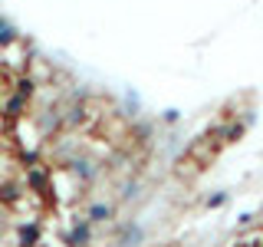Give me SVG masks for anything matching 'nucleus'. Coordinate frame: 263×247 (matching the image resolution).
<instances>
[{
	"label": "nucleus",
	"instance_id": "1",
	"mask_svg": "<svg viewBox=\"0 0 263 247\" xmlns=\"http://www.w3.org/2000/svg\"><path fill=\"white\" fill-rule=\"evenodd\" d=\"M10 40H13V27L0 20V43H10Z\"/></svg>",
	"mask_w": 263,
	"mask_h": 247
},
{
	"label": "nucleus",
	"instance_id": "2",
	"mask_svg": "<svg viewBox=\"0 0 263 247\" xmlns=\"http://www.w3.org/2000/svg\"><path fill=\"white\" fill-rule=\"evenodd\" d=\"M69 241H89V227H86V224H79V227L69 234Z\"/></svg>",
	"mask_w": 263,
	"mask_h": 247
},
{
	"label": "nucleus",
	"instance_id": "3",
	"mask_svg": "<svg viewBox=\"0 0 263 247\" xmlns=\"http://www.w3.org/2000/svg\"><path fill=\"white\" fill-rule=\"evenodd\" d=\"M20 237H23V241H36V237H40V231L33 227V224H27V227H20Z\"/></svg>",
	"mask_w": 263,
	"mask_h": 247
},
{
	"label": "nucleus",
	"instance_id": "4",
	"mask_svg": "<svg viewBox=\"0 0 263 247\" xmlns=\"http://www.w3.org/2000/svg\"><path fill=\"white\" fill-rule=\"evenodd\" d=\"M105 214H109V208H102V204H99V208H92V221H102Z\"/></svg>",
	"mask_w": 263,
	"mask_h": 247
}]
</instances>
